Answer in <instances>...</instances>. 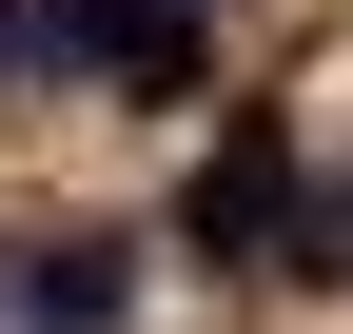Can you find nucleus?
<instances>
[{
  "label": "nucleus",
  "instance_id": "nucleus-1",
  "mask_svg": "<svg viewBox=\"0 0 353 334\" xmlns=\"http://www.w3.org/2000/svg\"><path fill=\"white\" fill-rule=\"evenodd\" d=\"M176 217H196V256H255V236H294V138H275V118H236V138L196 157V197H176Z\"/></svg>",
  "mask_w": 353,
  "mask_h": 334
},
{
  "label": "nucleus",
  "instance_id": "nucleus-2",
  "mask_svg": "<svg viewBox=\"0 0 353 334\" xmlns=\"http://www.w3.org/2000/svg\"><path fill=\"white\" fill-rule=\"evenodd\" d=\"M20 315L39 334H118V315H138V236H39V256H20Z\"/></svg>",
  "mask_w": 353,
  "mask_h": 334
},
{
  "label": "nucleus",
  "instance_id": "nucleus-3",
  "mask_svg": "<svg viewBox=\"0 0 353 334\" xmlns=\"http://www.w3.org/2000/svg\"><path fill=\"white\" fill-rule=\"evenodd\" d=\"M20 59H39V0H0V79H20Z\"/></svg>",
  "mask_w": 353,
  "mask_h": 334
}]
</instances>
